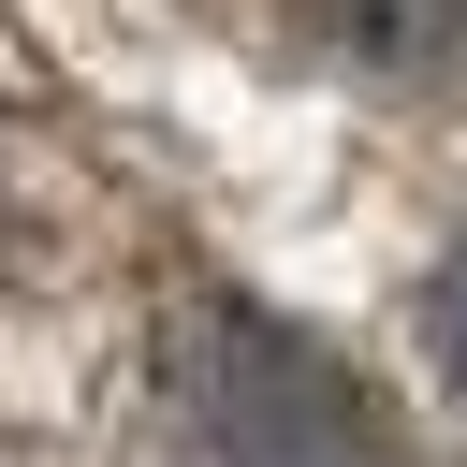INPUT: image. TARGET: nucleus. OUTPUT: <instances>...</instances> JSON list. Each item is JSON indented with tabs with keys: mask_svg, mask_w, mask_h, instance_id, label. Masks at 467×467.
<instances>
[{
	"mask_svg": "<svg viewBox=\"0 0 467 467\" xmlns=\"http://www.w3.org/2000/svg\"><path fill=\"white\" fill-rule=\"evenodd\" d=\"M423 350H438V379L467 394V248L438 263V292H423Z\"/></svg>",
	"mask_w": 467,
	"mask_h": 467,
	"instance_id": "nucleus-2",
	"label": "nucleus"
},
{
	"mask_svg": "<svg viewBox=\"0 0 467 467\" xmlns=\"http://www.w3.org/2000/svg\"><path fill=\"white\" fill-rule=\"evenodd\" d=\"M175 467H394V423L292 321L204 306L175 336Z\"/></svg>",
	"mask_w": 467,
	"mask_h": 467,
	"instance_id": "nucleus-1",
	"label": "nucleus"
}]
</instances>
